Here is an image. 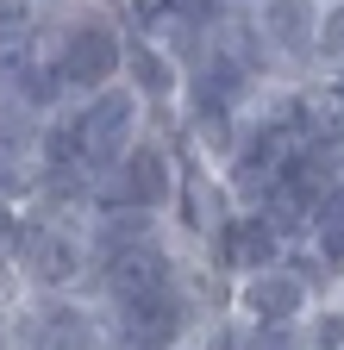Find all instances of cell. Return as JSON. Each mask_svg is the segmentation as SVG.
I'll return each mask as SVG.
<instances>
[{"mask_svg":"<svg viewBox=\"0 0 344 350\" xmlns=\"http://www.w3.org/2000/svg\"><path fill=\"white\" fill-rule=\"evenodd\" d=\"M300 338H307V350H344V300L313 306V319L300 325Z\"/></svg>","mask_w":344,"mask_h":350,"instance_id":"8fae6325","label":"cell"},{"mask_svg":"<svg viewBox=\"0 0 344 350\" xmlns=\"http://www.w3.org/2000/svg\"><path fill=\"white\" fill-rule=\"evenodd\" d=\"M13 282L25 294H81L94 282L88 226H75V219H38L31 213V238H25V256H19Z\"/></svg>","mask_w":344,"mask_h":350,"instance_id":"6da1fadb","label":"cell"},{"mask_svg":"<svg viewBox=\"0 0 344 350\" xmlns=\"http://www.w3.org/2000/svg\"><path fill=\"white\" fill-rule=\"evenodd\" d=\"M132 75H138V88H144V94H169V88H176L169 63L150 51V44H138V51H132Z\"/></svg>","mask_w":344,"mask_h":350,"instance_id":"7c38bea8","label":"cell"},{"mask_svg":"<svg viewBox=\"0 0 344 350\" xmlns=\"http://www.w3.org/2000/svg\"><path fill=\"white\" fill-rule=\"evenodd\" d=\"M63 81L69 88H101L113 69H119V38L107 31V25H75L69 38H63Z\"/></svg>","mask_w":344,"mask_h":350,"instance_id":"52a82bcc","label":"cell"},{"mask_svg":"<svg viewBox=\"0 0 344 350\" xmlns=\"http://www.w3.org/2000/svg\"><path fill=\"white\" fill-rule=\"evenodd\" d=\"M0 350H19V306L0 300Z\"/></svg>","mask_w":344,"mask_h":350,"instance_id":"9a60e30c","label":"cell"},{"mask_svg":"<svg viewBox=\"0 0 344 350\" xmlns=\"http://www.w3.org/2000/svg\"><path fill=\"white\" fill-rule=\"evenodd\" d=\"M338 182H344V150H338Z\"/></svg>","mask_w":344,"mask_h":350,"instance_id":"e0dca14e","label":"cell"},{"mask_svg":"<svg viewBox=\"0 0 344 350\" xmlns=\"http://www.w3.org/2000/svg\"><path fill=\"white\" fill-rule=\"evenodd\" d=\"M269 38L282 51H313V0H269Z\"/></svg>","mask_w":344,"mask_h":350,"instance_id":"9c48e42d","label":"cell"},{"mask_svg":"<svg viewBox=\"0 0 344 350\" xmlns=\"http://www.w3.org/2000/svg\"><path fill=\"white\" fill-rule=\"evenodd\" d=\"M25 238H31V213L25 206H0V275H19Z\"/></svg>","mask_w":344,"mask_h":350,"instance_id":"30bf717a","label":"cell"},{"mask_svg":"<svg viewBox=\"0 0 344 350\" xmlns=\"http://www.w3.org/2000/svg\"><path fill=\"white\" fill-rule=\"evenodd\" d=\"M182 175L176 163H169V150L157 138H138L132 157H125L107 182H101V200L94 206H138V213H169V200H176Z\"/></svg>","mask_w":344,"mask_h":350,"instance_id":"8992f818","label":"cell"},{"mask_svg":"<svg viewBox=\"0 0 344 350\" xmlns=\"http://www.w3.org/2000/svg\"><path fill=\"white\" fill-rule=\"evenodd\" d=\"M75 131H81V169L94 175V188L132 157V131H138V100L132 94H94L88 107L75 113Z\"/></svg>","mask_w":344,"mask_h":350,"instance_id":"5b68a950","label":"cell"},{"mask_svg":"<svg viewBox=\"0 0 344 350\" xmlns=\"http://www.w3.org/2000/svg\"><path fill=\"white\" fill-rule=\"evenodd\" d=\"M288 238L269 226V219L263 213H232L226 219V226L220 232H213V244H207V262H213V269H220L226 282H244V275H263V269H282V262H288Z\"/></svg>","mask_w":344,"mask_h":350,"instance_id":"277c9868","label":"cell"},{"mask_svg":"<svg viewBox=\"0 0 344 350\" xmlns=\"http://www.w3.org/2000/svg\"><path fill=\"white\" fill-rule=\"evenodd\" d=\"M25 25V0H0V38H13Z\"/></svg>","mask_w":344,"mask_h":350,"instance_id":"2e32d148","label":"cell"},{"mask_svg":"<svg viewBox=\"0 0 344 350\" xmlns=\"http://www.w3.org/2000/svg\"><path fill=\"white\" fill-rule=\"evenodd\" d=\"M313 282L294 269V262H282V269H263V275H244L232 282V319L256 325V332H300L313 319Z\"/></svg>","mask_w":344,"mask_h":350,"instance_id":"3957f363","label":"cell"},{"mask_svg":"<svg viewBox=\"0 0 344 350\" xmlns=\"http://www.w3.org/2000/svg\"><path fill=\"white\" fill-rule=\"evenodd\" d=\"M319 44H326L332 57H344V7H332V13H326V25H319Z\"/></svg>","mask_w":344,"mask_h":350,"instance_id":"5bb4252c","label":"cell"},{"mask_svg":"<svg viewBox=\"0 0 344 350\" xmlns=\"http://www.w3.org/2000/svg\"><path fill=\"white\" fill-rule=\"evenodd\" d=\"M19 350H113L107 306L81 294H25L19 300Z\"/></svg>","mask_w":344,"mask_h":350,"instance_id":"7a4b0ae2","label":"cell"},{"mask_svg":"<svg viewBox=\"0 0 344 350\" xmlns=\"http://www.w3.org/2000/svg\"><path fill=\"white\" fill-rule=\"evenodd\" d=\"M31 188H38V175H25L13 157H0V206H19Z\"/></svg>","mask_w":344,"mask_h":350,"instance_id":"4fadbf2b","label":"cell"},{"mask_svg":"<svg viewBox=\"0 0 344 350\" xmlns=\"http://www.w3.org/2000/svg\"><path fill=\"white\" fill-rule=\"evenodd\" d=\"M169 219H176L188 238L213 244V232H220L232 213L220 206V188H213V175H207V169H188V175H182V188H176V200H169Z\"/></svg>","mask_w":344,"mask_h":350,"instance_id":"ba28073f","label":"cell"}]
</instances>
